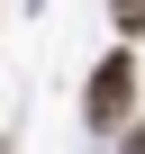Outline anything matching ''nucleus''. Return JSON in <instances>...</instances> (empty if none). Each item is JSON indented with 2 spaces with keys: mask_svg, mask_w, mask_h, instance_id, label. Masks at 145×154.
Listing matches in <instances>:
<instances>
[{
  "mask_svg": "<svg viewBox=\"0 0 145 154\" xmlns=\"http://www.w3.org/2000/svg\"><path fill=\"white\" fill-rule=\"evenodd\" d=\"M136 118V54L127 45H109L100 63H91V91H82V127L91 136H118Z\"/></svg>",
  "mask_w": 145,
  "mask_h": 154,
  "instance_id": "f257e3e1",
  "label": "nucleus"
},
{
  "mask_svg": "<svg viewBox=\"0 0 145 154\" xmlns=\"http://www.w3.org/2000/svg\"><path fill=\"white\" fill-rule=\"evenodd\" d=\"M109 27H118V36L136 45V36H145V0H109Z\"/></svg>",
  "mask_w": 145,
  "mask_h": 154,
  "instance_id": "f03ea898",
  "label": "nucleus"
},
{
  "mask_svg": "<svg viewBox=\"0 0 145 154\" xmlns=\"http://www.w3.org/2000/svg\"><path fill=\"white\" fill-rule=\"evenodd\" d=\"M118 136H127V145H118V154H145V118H127V127H118Z\"/></svg>",
  "mask_w": 145,
  "mask_h": 154,
  "instance_id": "7ed1b4c3",
  "label": "nucleus"
},
{
  "mask_svg": "<svg viewBox=\"0 0 145 154\" xmlns=\"http://www.w3.org/2000/svg\"><path fill=\"white\" fill-rule=\"evenodd\" d=\"M0 154H9V136H0Z\"/></svg>",
  "mask_w": 145,
  "mask_h": 154,
  "instance_id": "20e7f679",
  "label": "nucleus"
}]
</instances>
